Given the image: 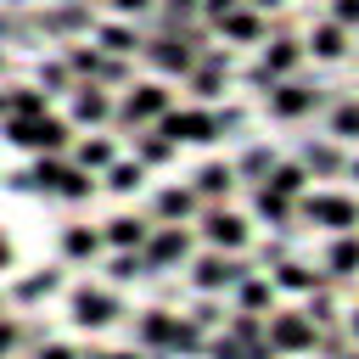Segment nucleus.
Here are the masks:
<instances>
[{"instance_id": "obj_1", "label": "nucleus", "mask_w": 359, "mask_h": 359, "mask_svg": "<svg viewBox=\"0 0 359 359\" xmlns=\"http://www.w3.org/2000/svg\"><path fill=\"white\" fill-rule=\"evenodd\" d=\"M11 140H17V146H34V151H56V146L67 140V123H56V118H34V123H11Z\"/></svg>"}, {"instance_id": "obj_2", "label": "nucleus", "mask_w": 359, "mask_h": 359, "mask_svg": "<svg viewBox=\"0 0 359 359\" xmlns=\"http://www.w3.org/2000/svg\"><path fill=\"white\" fill-rule=\"evenodd\" d=\"M73 314H79L84 325H107L118 309H112V297H107V292H79V297H73Z\"/></svg>"}, {"instance_id": "obj_3", "label": "nucleus", "mask_w": 359, "mask_h": 359, "mask_svg": "<svg viewBox=\"0 0 359 359\" xmlns=\"http://www.w3.org/2000/svg\"><path fill=\"white\" fill-rule=\"evenodd\" d=\"M157 107H163V90H157V84H140V90L123 101V118H151Z\"/></svg>"}, {"instance_id": "obj_4", "label": "nucleus", "mask_w": 359, "mask_h": 359, "mask_svg": "<svg viewBox=\"0 0 359 359\" xmlns=\"http://www.w3.org/2000/svg\"><path fill=\"white\" fill-rule=\"evenodd\" d=\"M224 28H230L236 39H258V34H264V22H258L252 11H230V17H224Z\"/></svg>"}, {"instance_id": "obj_5", "label": "nucleus", "mask_w": 359, "mask_h": 359, "mask_svg": "<svg viewBox=\"0 0 359 359\" xmlns=\"http://www.w3.org/2000/svg\"><path fill=\"white\" fill-rule=\"evenodd\" d=\"M208 129H213L208 118H174L168 123V135H185V140H208Z\"/></svg>"}, {"instance_id": "obj_6", "label": "nucleus", "mask_w": 359, "mask_h": 359, "mask_svg": "<svg viewBox=\"0 0 359 359\" xmlns=\"http://www.w3.org/2000/svg\"><path fill=\"white\" fill-rule=\"evenodd\" d=\"M79 118H107V95L101 90H79Z\"/></svg>"}, {"instance_id": "obj_7", "label": "nucleus", "mask_w": 359, "mask_h": 359, "mask_svg": "<svg viewBox=\"0 0 359 359\" xmlns=\"http://www.w3.org/2000/svg\"><path fill=\"white\" fill-rule=\"evenodd\" d=\"M314 50H320V56H337V50H342V28H320V34H314Z\"/></svg>"}, {"instance_id": "obj_8", "label": "nucleus", "mask_w": 359, "mask_h": 359, "mask_svg": "<svg viewBox=\"0 0 359 359\" xmlns=\"http://www.w3.org/2000/svg\"><path fill=\"white\" fill-rule=\"evenodd\" d=\"M67 252H73V258L95 252V236H90V230H67Z\"/></svg>"}, {"instance_id": "obj_9", "label": "nucleus", "mask_w": 359, "mask_h": 359, "mask_svg": "<svg viewBox=\"0 0 359 359\" xmlns=\"http://www.w3.org/2000/svg\"><path fill=\"white\" fill-rule=\"evenodd\" d=\"M101 39H107V45H112V50H135V34H129V28H107V34H101Z\"/></svg>"}, {"instance_id": "obj_10", "label": "nucleus", "mask_w": 359, "mask_h": 359, "mask_svg": "<svg viewBox=\"0 0 359 359\" xmlns=\"http://www.w3.org/2000/svg\"><path fill=\"white\" fill-rule=\"evenodd\" d=\"M112 241H140V224L135 219H112Z\"/></svg>"}, {"instance_id": "obj_11", "label": "nucleus", "mask_w": 359, "mask_h": 359, "mask_svg": "<svg viewBox=\"0 0 359 359\" xmlns=\"http://www.w3.org/2000/svg\"><path fill=\"white\" fill-rule=\"evenodd\" d=\"M56 286V269H45V275H34L28 286H22V297H39V292H50Z\"/></svg>"}, {"instance_id": "obj_12", "label": "nucleus", "mask_w": 359, "mask_h": 359, "mask_svg": "<svg viewBox=\"0 0 359 359\" xmlns=\"http://www.w3.org/2000/svg\"><path fill=\"white\" fill-rule=\"evenodd\" d=\"M84 163H107V140H90L84 146Z\"/></svg>"}, {"instance_id": "obj_13", "label": "nucleus", "mask_w": 359, "mask_h": 359, "mask_svg": "<svg viewBox=\"0 0 359 359\" xmlns=\"http://www.w3.org/2000/svg\"><path fill=\"white\" fill-rule=\"evenodd\" d=\"M135 180H140V168H118V174H112V185H118V191H129Z\"/></svg>"}, {"instance_id": "obj_14", "label": "nucleus", "mask_w": 359, "mask_h": 359, "mask_svg": "<svg viewBox=\"0 0 359 359\" xmlns=\"http://www.w3.org/2000/svg\"><path fill=\"white\" fill-rule=\"evenodd\" d=\"M337 17L342 22H359V0H337Z\"/></svg>"}, {"instance_id": "obj_15", "label": "nucleus", "mask_w": 359, "mask_h": 359, "mask_svg": "<svg viewBox=\"0 0 359 359\" xmlns=\"http://www.w3.org/2000/svg\"><path fill=\"white\" fill-rule=\"evenodd\" d=\"M11 342H17V325H11V320H0V353H6Z\"/></svg>"}, {"instance_id": "obj_16", "label": "nucleus", "mask_w": 359, "mask_h": 359, "mask_svg": "<svg viewBox=\"0 0 359 359\" xmlns=\"http://www.w3.org/2000/svg\"><path fill=\"white\" fill-rule=\"evenodd\" d=\"M39 359H73V353H67V348H62V342H50V348H45V353H39Z\"/></svg>"}, {"instance_id": "obj_17", "label": "nucleus", "mask_w": 359, "mask_h": 359, "mask_svg": "<svg viewBox=\"0 0 359 359\" xmlns=\"http://www.w3.org/2000/svg\"><path fill=\"white\" fill-rule=\"evenodd\" d=\"M112 6H118V11H146L151 0H112Z\"/></svg>"}, {"instance_id": "obj_18", "label": "nucleus", "mask_w": 359, "mask_h": 359, "mask_svg": "<svg viewBox=\"0 0 359 359\" xmlns=\"http://www.w3.org/2000/svg\"><path fill=\"white\" fill-rule=\"evenodd\" d=\"M6 264H11V247H6V236H0V269H6Z\"/></svg>"}, {"instance_id": "obj_19", "label": "nucleus", "mask_w": 359, "mask_h": 359, "mask_svg": "<svg viewBox=\"0 0 359 359\" xmlns=\"http://www.w3.org/2000/svg\"><path fill=\"white\" fill-rule=\"evenodd\" d=\"M252 6H280V0H252Z\"/></svg>"}, {"instance_id": "obj_20", "label": "nucleus", "mask_w": 359, "mask_h": 359, "mask_svg": "<svg viewBox=\"0 0 359 359\" xmlns=\"http://www.w3.org/2000/svg\"><path fill=\"white\" fill-rule=\"evenodd\" d=\"M174 6H191V0H174Z\"/></svg>"}, {"instance_id": "obj_21", "label": "nucleus", "mask_w": 359, "mask_h": 359, "mask_svg": "<svg viewBox=\"0 0 359 359\" xmlns=\"http://www.w3.org/2000/svg\"><path fill=\"white\" fill-rule=\"evenodd\" d=\"M101 359H112V353H101Z\"/></svg>"}]
</instances>
